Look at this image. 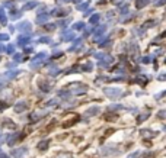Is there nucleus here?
<instances>
[{
  "label": "nucleus",
  "instance_id": "obj_1",
  "mask_svg": "<svg viewBox=\"0 0 166 158\" xmlns=\"http://www.w3.org/2000/svg\"><path fill=\"white\" fill-rule=\"evenodd\" d=\"M47 141H45V142H41V144H39V145H38V147H39V148H41V149H44V148H45V147H47Z\"/></svg>",
  "mask_w": 166,
  "mask_h": 158
},
{
  "label": "nucleus",
  "instance_id": "obj_2",
  "mask_svg": "<svg viewBox=\"0 0 166 158\" xmlns=\"http://www.w3.org/2000/svg\"><path fill=\"white\" fill-rule=\"evenodd\" d=\"M137 157H139V152H134V154H133V155H130V157H128V158H137Z\"/></svg>",
  "mask_w": 166,
  "mask_h": 158
}]
</instances>
